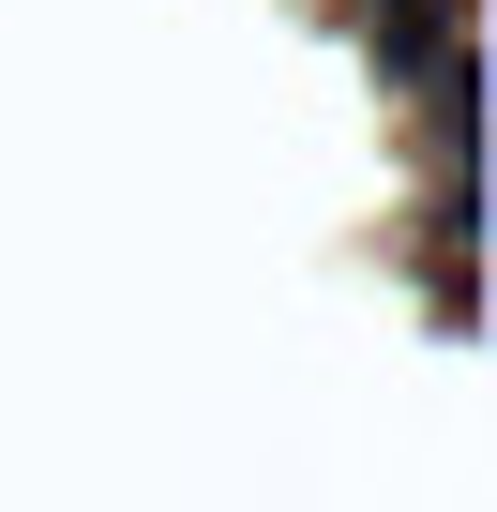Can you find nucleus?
Masks as SVG:
<instances>
[{
    "mask_svg": "<svg viewBox=\"0 0 497 512\" xmlns=\"http://www.w3.org/2000/svg\"><path fill=\"white\" fill-rule=\"evenodd\" d=\"M347 31H362L377 91H422L437 61H467V0H347Z\"/></svg>",
    "mask_w": 497,
    "mask_h": 512,
    "instance_id": "nucleus-1",
    "label": "nucleus"
},
{
    "mask_svg": "<svg viewBox=\"0 0 497 512\" xmlns=\"http://www.w3.org/2000/svg\"><path fill=\"white\" fill-rule=\"evenodd\" d=\"M407 106H422V121H407V136H422V166H437V181H467V136H482V76H467V61H437Z\"/></svg>",
    "mask_w": 497,
    "mask_h": 512,
    "instance_id": "nucleus-2",
    "label": "nucleus"
}]
</instances>
